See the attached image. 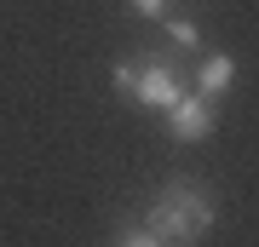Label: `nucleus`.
<instances>
[{
    "instance_id": "obj_1",
    "label": "nucleus",
    "mask_w": 259,
    "mask_h": 247,
    "mask_svg": "<svg viewBox=\"0 0 259 247\" xmlns=\"http://www.w3.org/2000/svg\"><path fill=\"white\" fill-rule=\"evenodd\" d=\"M207 224H213V195L196 190L190 178H173L161 190V202L150 207V219H144L150 247H161V241H196Z\"/></svg>"
},
{
    "instance_id": "obj_2",
    "label": "nucleus",
    "mask_w": 259,
    "mask_h": 247,
    "mask_svg": "<svg viewBox=\"0 0 259 247\" xmlns=\"http://www.w3.org/2000/svg\"><path fill=\"white\" fill-rule=\"evenodd\" d=\"M115 92H127L133 104H144V110H167V104L179 98V75H173V64L167 58H139V64H115Z\"/></svg>"
},
{
    "instance_id": "obj_3",
    "label": "nucleus",
    "mask_w": 259,
    "mask_h": 247,
    "mask_svg": "<svg viewBox=\"0 0 259 247\" xmlns=\"http://www.w3.org/2000/svg\"><path fill=\"white\" fill-rule=\"evenodd\" d=\"M161 115H167V132H173L179 144H202L213 132V98H202V92H179Z\"/></svg>"
},
{
    "instance_id": "obj_4",
    "label": "nucleus",
    "mask_w": 259,
    "mask_h": 247,
    "mask_svg": "<svg viewBox=\"0 0 259 247\" xmlns=\"http://www.w3.org/2000/svg\"><path fill=\"white\" fill-rule=\"evenodd\" d=\"M231 81H236V64H231V58H225V52H213L207 64H202V75H196V92L219 104L225 92H231Z\"/></svg>"
},
{
    "instance_id": "obj_5",
    "label": "nucleus",
    "mask_w": 259,
    "mask_h": 247,
    "mask_svg": "<svg viewBox=\"0 0 259 247\" xmlns=\"http://www.w3.org/2000/svg\"><path fill=\"white\" fill-rule=\"evenodd\" d=\"M133 12L139 18H167V0H133Z\"/></svg>"
},
{
    "instance_id": "obj_6",
    "label": "nucleus",
    "mask_w": 259,
    "mask_h": 247,
    "mask_svg": "<svg viewBox=\"0 0 259 247\" xmlns=\"http://www.w3.org/2000/svg\"><path fill=\"white\" fill-rule=\"evenodd\" d=\"M173 40H179V46H196V23L179 18V23H173Z\"/></svg>"
}]
</instances>
